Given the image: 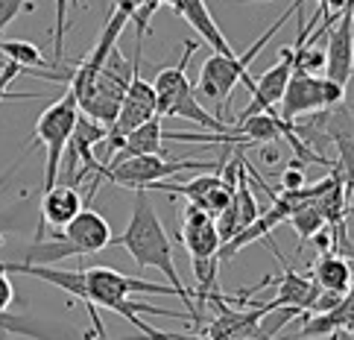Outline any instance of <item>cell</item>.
I'll return each instance as SVG.
<instances>
[{
	"label": "cell",
	"instance_id": "cell-22",
	"mask_svg": "<svg viewBox=\"0 0 354 340\" xmlns=\"http://www.w3.org/2000/svg\"><path fill=\"white\" fill-rule=\"evenodd\" d=\"M237 3H267V0H237ZM299 3H305V0H299ZM316 3H319L322 15H331V12H343L351 0H316Z\"/></svg>",
	"mask_w": 354,
	"mask_h": 340
},
{
	"label": "cell",
	"instance_id": "cell-16",
	"mask_svg": "<svg viewBox=\"0 0 354 340\" xmlns=\"http://www.w3.org/2000/svg\"><path fill=\"white\" fill-rule=\"evenodd\" d=\"M9 334H24V337H35V340H71V337H59V332L47 329V325H39L35 320L0 311V340H9Z\"/></svg>",
	"mask_w": 354,
	"mask_h": 340
},
{
	"label": "cell",
	"instance_id": "cell-2",
	"mask_svg": "<svg viewBox=\"0 0 354 340\" xmlns=\"http://www.w3.org/2000/svg\"><path fill=\"white\" fill-rule=\"evenodd\" d=\"M299 9H301V3H299V0H293V3L284 9V15L278 18L272 27L246 50V53H234V56L211 53L205 62H202L194 94H196V100H208V103L217 106V111H214V118H217V120L229 123V115H225V109H229V103H232V94H234L237 82H243L249 91H252V85H255V80L249 77L252 62H255V56L263 50V44H270V42H272V35L284 27V21H287V18H293ZM229 127H232V123H229Z\"/></svg>",
	"mask_w": 354,
	"mask_h": 340
},
{
	"label": "cell",
	"instance_id": "cell-13",
	"mask_svg": "<svg viewBox=\"0 0 354 340\" xmlns=\"http://www.w3.org/2000/svg\"><path fill=\"white\" fill-rule=\"evenodd\" d=\"M310 282L319 291H337L348 294L351 291V261L334 253H322L310 267Z\"/></svg>",
	"mask_w": 354,
	"mask_h": 340
},
{
	"label": "cell",
	"instance_id": "cell-19",
	"mask_svg": "<svg viewBox=\"0 0 354 340\" xmlns=\"http://www.w3.org/2000/svg\"><path fill=\"white\" fill-rule=\"evenodd\" d=\"M27 71L30 68H21L18 62H6L3 71H0V103H3V100H35L39 97V94H12V91H6L9 82L15 77H21V73H27Z\"/></svg>",
	"mask_w": 354,
	"mask_h": 340
},
{
	"label": "cell",
	"instance_id": "cell-23",
	"mask_svg": "<svg viewBox=\"0 0 354 340\" xmlns=\"http://www.w3.org/2000/svg\"><path fill=\"white\" fill-rule=\"evenodd\" d=\"M12 299H15V287H12L9 273H3V270H0V311H9Z\"/></svg>",
	"mask_w": 354,
	"mask_h": 340
},
{
	"label": "cell",
	"instance_id": "cell-9",
	"mask_svg": "<svg viewBox=\"0 0 354 340\" xmlns=\"http://www.w3.org/2000/svg\"><path fill=\"white\" fill-rule=\"evenodd\" d=\"M337 24L328 27V50H325V77L348 88L351 85V68H354V21H351V3L334 18Z\"/></svg>",
	"mask_w": 354,
	"mask_h": 340
},
{
	"label": "cell",
	"instance_id": "cell-12",
	"mask_svg": "<svg viewBox=\"0 0 354 340\" xmlns=\"http://www.w3.org/2000/svg\"><path fill=\"white\" fill-rule=\"evenodd\" d=\"M82 208H85V199L80 194V188L68 185V182L65 185L56 182L53 188H47L41 197V226L47 223L50 229H62V226L71 223Z\"/></svg>",
	"mask_w": 354,
	"mask_h": 340
},
{
	"label": "cell",
	"instance_id": "cell-3",
	"mask_svg": "<svg viewBox=\"0 0 354 340\" xmlns=\"http://www.w3.org/2000/svg\"><path fill=\"white\" fill-rule=\"evenodd\" d=\"M229 144H223V159L220 161H199V159H173V161H164L161 153H147V156H129V159H120V161H111V165L100 168L91 173V188H88V197L85 203H91L94 194H97V185L100 182H111L118 188H132V191H149L156 182L164 179H173L179 173L187 170H223V165L229 161Z\"/></svg>",
	"mask_w": 354,
	"mask_h": 340
},
{
	"label": "cell",
	"instance_id": "cell-14",
	"mask_svg": "<svg viewBox=\"0 0 354 340\" xmlns=\"http://www.w3.org/2000/svg\"><path fill=\"white\" fill-rule=\"evenodd\" d=\"M316 287L308 276H299L293 267H284V276L278 279V294H275V305L278 308H299V311H305L310 302H313V296H316Z\"/></svg>",
	"mask_w": 354,
	"mask_h": 340
},
{
	"label": "cell",
	"instance_id": "cell-26",
	"mask_svg": "<svg viewBox=\"0 0 354 340\" xmlns=\"http://www.w3.org/2000/svg\"><path fill=\"white\" fill-rule=\"evenodd\" d=\"M18 165H21V159H18V161H12V168H9V170H6L3 176H0V185H3V182L9 179V176H12V173H15V168H18Z\"/></svg>",
	"mask_w": 354,
	"mask_h": 340
},
{
	"label": "cell",
	"instance_id": "cell-4",
	"mask_svg": "<svg viewBox=\"0 0 354 340\" xmlns=\"http://www.w3.org/2000/svg\"><path fill=\"white\" fill-rule=\"evenodd\" d=\"M199 42H185V53L182 62L173 68H161L153 80L156 88V115L158 118H185L194 120L196 127L208 129V132H229L232 127L223 123L211 115V111L202 109V103L194 94V85L187 80V65H191V56L196 53Z\"/></svg>",
	"mask_w": 354,
	"mask_h": 340
},
{
	"label": "cell",
	"instance_id": "cell-21",
	"mask_svg": "<svg viewBox=\"0 0 354 340\" xmlns=\"http://www.w3.org/2000/svg\"><path fill=\"white\" fill-rule=\"evenodd\" d=\"M305 185V168L293 161V165H287L284 173H281V188L284 191H299V188Z\"/></svg>",
	"mask_w": 354,
	"mask_h": 340
},
{
	"label": "cell",
	"instance_id": "cell-11",
	"mask_svg": "<svg viewBox=\"0 0 354 340\" xmlns=\"http://www.w3.org/2000/svg\"><path fill=\"white\" fill-rule=\"evenodd\" d=\"M351 314H354V299L348 291L343 299H339V305H334L331 311L313 314V317L287 340H337V337H346V334L351 337Z\"/></svg>",
	"mask_w": 354,
	"mask_h": 340
},
{
	"label": "cell",
	"instance_id": "cell-10",
	"mask_svg": "<svg viewBox=\"0 0 354 340\" xmlns=\"http://www.w3.org/2000/svg\"><path fill=\"white\" fill-rule=\"evenodd\" d=\"M290 73H293V47H284L278 65H272L267 73H261V77L255 80V85H252V100H249V106L240 111V118L275 109L278 100H281V94H284V88H287Z\"/></svg>",
	"mask_w": 354,
	"mask_h": 340
},
{
	"label": "cell",
	"instance_id": "cell-1",
	"mask_svg": "<svg viewBox=\"0 0 354 340\" xmlns=\"http://www.w3.org/2000/svg\"><path fill=\"white\" fill-rule=\"evenodd\" d=\"M109 247H123L126 253L132 256V261L138 264V270H147V267H156L167 276V282L179 299L187 305V317H191L194 325H202L205 320L196 314V302H194V291L185 287V282L179 279V270H176V258H173V244L167 238V229H164L161 217L156 214L153 203H149L147 191H138L135 199V208H132V217L129 226L123 229V235H111V244Z\"/></svg>",
	"mask_w": 354,
	"mask_h": 340
},
{
	"label": "cell",
	"instance_id": "cell-20",
	"mask_svg": "<svg viewBox=\"0 0 354 340\" xmlns=\"http://www.w3.org/2000/svg\"><path fill=\"white\" fill-rule=\"evenodd\" d=\"M24 9H32V3L30 0H0V39H3V33H6V27L12 21H15Z\"/></svg>",
	"mask_w": 354,
	"mask_h": 340
},
{
	"label": "cell",
	"instance_id": "cell-8",
	"mask_svg": "<svg viewBox=\"0 0 354 340\" xmlns=\"http://www.w3.org/2000/svg\"><path fill=\"white\" fill-rule=\"evenodd\" d=\"M132 3H135L132 21L138 24V42H141V35L149 30V18L156 15V9L170 6L173 12H179V15L199 33L202 42H208V47L214 50V53H223V56H234L237 53V50L225 42V35L220 33L217 21H214L205 0H132Z\"/></svg>",
	"mask_w": 354,
	"mask_h": 340
},
{
	"label": "cell",
	"instance_id": "cell-17",
	"mask_svg": "<svg viewBox=\"0 0 354 340\" xmlns=\"http://www.w3.org/2000/svg\"><path fill=\"white\" fill-rule=\"evenodd\" d=\"M0 53H3L9 62H18L21 68L47 65V59L39 50V44H32V42H6V39H0Z\"/></svg>",
	"mask_w": 354,
	"mask_h": 340
},
{
	"label": "cell",
	"instance_id": "cell-15",
	"mask_svg": "<svg viewBox=\"0 0 354 340\" xmlns=\"http://www.w3.org/2000/svg\"><path fill=\"white\" fill-rule=\"evenodd\" d=\"M161 120L153 118V120H147L141 123L138 129H132L129 135L123 138V144L115 156L109 159V165L111 161H120V159H129V156H147V153H161ZM106 168V165H103ZM100 170V168H97Z\"/></svg>",
	"mask_w": 354,
	"mask_h": 340
},
{
	"label": "cell",
	"instance_id": "cell-6",
	"mask_svg": "<svg viewBox=\"0 0 354 340\" xmlns=\"http://www.w3.org/2000/svg\"><path fill=\"white\" fill-rule=\"evenodd\" d=\"M77 115H80L77 97H73L71 91H65L56 103H50L41 111L39 123H35L32 144L44 147V191L59 182L62 165H65V150H68V141H71L73 123H77Z\"/></svg>",
	"mask_w": 354,
	"mask_h": 340
},
{
	"label": "cell",
	"instance_id": "cell-25",
	"mask_svg": "<svg viewBox=\"0 0 354 340\" xmlns=\"http://www.w3.org/2000/svg\"><path fill=\"white\" fill-rule=\"evenodd\" d=\"M229 340H278V337H258V334H240V337H229Z\"/></svg>",
	"mask_w": 354,
	"mask_h": 340
},
{
	"label": "cell",
	"instance_id": "cell-5",
	"mask_svg": "<svg viewBox=\"0 0 354 340\" xmlns=\"http://www.w3.org/2000/svg\"><path fill=\"white\" fill-rule=\"evenodd\" d=\"M111 226L100 211L94 208H82L71 223H65L62 229H53V241H35L24 261L27 264H47V261H59V258H71V256H94L103 253L111 244Z\"/></svg>",
	"mask_w": 354,
	"mask_h": 340
},
{
	"label": "cell",
	"instance_id": "cell-24",
	"mask_svg": "<svg viewBox=\"0 0 354 340\" xmlns=\"http://www.w3.org/2000/svg\"><path fill=\"white\" fill-rule=\"evenodd\" d=\"M261 159L267 161V165H275V161H278V153H275L272 147H263V150H261Z\"/></svg>",
	"mask_w": 354,
	"mask_h": 340
},
{
	"label": "cell",
	"instance_id": "cell-18",
	"mask_svg": "<svg viewBox=\"0 0 354 340\" xmlns=\"http://www.w3.org/2000/svg\"><path fill=\"white\" fill-rule=\"evenodd\" d=\"M77 3V0H71ZM65 33H68V0H56V30H53V68H62L65 59Z\"/></svg>",
	"mask_w": 354,
	"mask_h": 340
},
{
	"label": "cell",
	"instance_id": "cell-7",
	"mask_svg": "<svg viewBox=\"0 0 354 340\" xmlns=\"http://www.w3.org/2000/svg\"><path fill=\"white\" fill-rule=\"evenodd\" d=\"M343 100H346L343 85L331 82L328 77H319V73H305V71L293 68L284 94H281V100H278L275 115L284 123H296L301 118L313 115V111L334 109L337 103H343Z\"/></svg>",
	"mask_w": 354,
	"mask_h": 340
}]
</instances>
